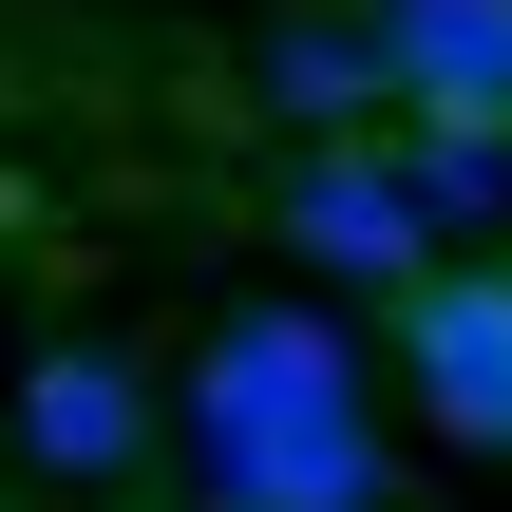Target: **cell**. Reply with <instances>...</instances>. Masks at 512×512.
Instances as JSON below:
<instances>
[{
    "label": "cell",
    "instance_id": "cell-1",
    "mask_svg": "<svg viewBox=\"0 0 512 512\" xmlns=\"http://www.w3.org/2000/svg\"><path fill=\"white\" fill-rule=\"evenodd\" d=\"M399 380H418L475 456H512V266H418V285H399Z\"/></svg>",
    "mask_w": 512,
    "mask_h": 512
},
{
    "label": "cell",
    "instance_id": "cell-2",
    "mask_svg": "<svg viewBox=\"0 0 512 512\" xmlns=\"http://www.w3.org/2000/svg\"><path fill=\"white\" fill-rule=\"evenodd\" d=\"M399 114H512V0H380Z\"/></svg>",
    "mask_w": 512,
    "mask_h": 512
},
{
    "label": "cell",
    "instance_id": "cell-3",
    "mask_svg": "<svg viewBox=\"0 0 512 512\" xmlns=\"http://www.w3.org/2000/svg\"><path fill=\"white\" fill-rule=\"evenodd\" d=\"M418 209H437L418 171H304V190H285V228H304L323 266H380V285H418V266H437V247H418Z\"/></svg>",
    "mask_w": 512,
    "mask_h": 512
},
{
    "label": "cell",
    "instance_id": "cell-4",
    "mask_svg": "<svg viewBox=\"0 0 512 512\" xmlns=\"http://www.w3.org/2000/svg\"><path fill=\"white\" fill-rule=\"evenodd\" d=\"M19 437H38L57 475H114V456L152 437V399H133V361H95V342H76V361H38V399H19Z\"/></svg>",
    "mask_w": 512,
    "mask_h": 512
},
{
    "label": "cell",
    "instance_id": "cell-5",
    "mask_svg": "<svg viewBox=\"0 0 512 512\" xmlns=\"http://www.w3.org/2000/svg\"><path fill=\"white\" fill-rule=\"evenodd\" d=\"M266 95L323 114V133H361V114H399V57H380V19H361V38H304V19H285V38H266Z\"/></svg>",
    "mask_w": 512,
    "mask_h": 512
}]
</instances>
